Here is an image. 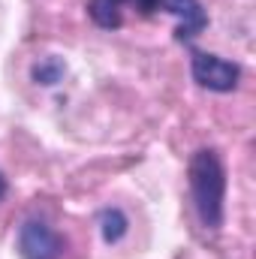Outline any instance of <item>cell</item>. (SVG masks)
Listing matches in <instances>:
<instances>
[{
  "label": "cell",
  "instance_id": "obj_1",
  "mask_svg": "<svg viewBox=\"0 0 256 259\" xmlns=\"http://www.w3.org/2000/svg\"><path fill=\"white\" fill-rule=\"evenodd\" d=\"M190 187L193 202L199 211V220L208 229H217L223 220V190H226V175L214 151H199L190 163Z\"/></svg>",
  "mask_w": 256,
  "mask_h": 259
},
{
  "label": "cell",
  "instance_id": "obj_2",
  "mask_svg": "<svg viewBox=\"0 0 256 259\" xmlns=\"http://www.w3.org/2000/svg\"><path fill=\"white\" fill-rule=\"evenodd\" d=\"M18 247H21V256L24 259H58L64 253L61 235L49 223H42V220H27L21 226Z\"/></svg>",
  "mask_w": 256,
  "mask_h": 259
},
{
  "label": "cell",
  "instance_id": "obj_3",
  "mask_svg": "<svg viewBox=\"0 0 256 259\" xmlns=\"http://www.w3.org/2000/svg\"><path fill=\"white\" fill-rule=\"evenodd\" d=\"M238 75H241L238 66L217 55H205V52L193 55V78L208 91H232L238 84Z\"/></svg>",
  "mask_w": 256,
  "mask_h": 259
},
{
  "label": "cell",
  "instance_id": "obj_4",
  "mask_svg": "<svg viewBox=\"0 0 256 259\" xmlns=\"http://www.w3.org/2000/svg\"><path fill=\"white\" fill-rule=\"evenodd\" d=\"M160 6L178 18L175 36H178L181 42L196 39V36L205 30V24H208V15H205V9H202L199 0H160Z\"/></svg>",
  "mask_w": 256,
  "mask_h": 259
},
{
  "label": "cell",
  "instance_id": "obj_5",
  "mask_svg": "<svg viewBox=\"0 0 256 259\" xmlns=\"http://www.w3.org/2000/svg\"><path fill=\"white\" fill-rule=\"evenodd\" d=\"M124 9H133L139 15H151L154 9H160V0H94L91 3V15L103 27H121Z\"/></svg>",
  "mask_w": 256,
  "mask_h": 259
},
{
  "label": "cell",
  "instance_id": "obj_6",
  "mask_svg": "<svg viewBox=\"0 0 256 259\" xmlns=\"http://www.w3.org/2000/svg\"><path fill=\"white\" fill-rule=\"evenodd\" d=\"M100 226H103V238H106V241H118V238L127 232V220H124V214L115 211V208H109V211L100 214Z\"/></svg>",
  "mask_w": 256,
  "mask_h": 259
},
{
  "label": "cell",
  "instance_id": "obj_7",
  "mask_svg": "<svg viewBox=\"0 0 256 259\" xmlns=\"http://www.w3.org/2000/svg\"><path fill=\"white\" fill-rule=\"evenodd\" d=\"M6 193V181H3V175H0V196Z\"/></svg>",
  "mask_w": 256,
  "mask_h": 259
}]
</instances>
